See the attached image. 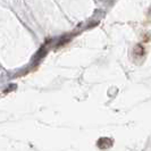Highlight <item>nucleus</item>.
I'll list each match as a JSON object with an SVG mask.
<instances>
[]
</instances>
